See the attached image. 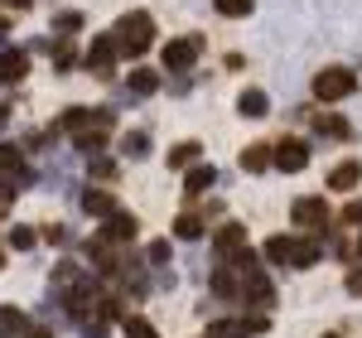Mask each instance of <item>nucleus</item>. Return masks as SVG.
<instances>
[{
    "instance_id": "obj_32",
    "label": "nucleus",
    "mask_w": 362,
    "mask_h": 338,
    "mask_svg": "<svg viewBox=\"0 0 362 338\" xmlns=\"http://www.w3.org/2000/svg\"><path fill=\"white\" fill-rule=\"evenodd\" d=\"M145 256H150V266H169V242H150Z\"/></svg>"
},
{
    "instance_id": "obj_12",
    "label": "nucleus",
    "mask_w": 362,
    "mask_h": 338,
    "mask_svg": "<svg viewBox=\"0 0 362 338\" xmlns=\"http://www.w3.org/2000/svg\"><path fill=\"white\" fill-rule=\"evenodd\" d=\"M83 208L92 213V218H112V213H121V208H116V194H107V189H87Z\"/></svg>"
},
{
    "instance_id": "obj_25",
    "label": "nucleus",
    "mask_w": 362,
    "mask_h": 338,
    "mask_svg": "<svg viewBox=\"0 0 362 338\" xmlns=\"http://www.w3.org/2000/svg\"><path fill=\"white\" fill-rule=\"evenodd\" d=\"M54 281H58V290H78L83 276H78V266H73V261H63V266L54 271Z\"/></svg>"
},
{
    "instance_id": "obj_14",
    "label": "nucleus",
    "mask_w": 362,
    "mask_h": 338,
    "mask_svg": "<svg viewBox=\"0 0 362 338\" xmlns=\"http://www.w3.org/2000/svg\"><path fill=\"white\" fill-rule=\"evenodd\" d=\"M358 179H362V165H358V160H348V165H338L334 174H329V189H334V194H348Z\"/></svg>"
},
{
    "instance_id": "obj_30",
    "label": "nucleus",
    "mask_w": 362,
    "mask_h": 338,
    "mask_svg": "<svg viewBox=\"0 0 362 338\" xmlns=\"http://www.w3.org/2000/svg\"><path fill=\"white\" fill-rule=\"evenodd\" d=\"M87 165H92V174H97V179H116V160H107V155H92Z\"/></svg>"
},
{
    "instance_id": "obj_24",
    "label": "nucleus",
    "mask_w": 362,
    "mask_h": 338,
    "mask_svg": "<svg viewBox=\"0 0 362 338\" xmlns=\"http://www.w3.org/2000/svg\"><path fill=\"white\" fill-rule=\"evenodd\" d=\"M266 261L290 266V237H271V242H266Z\"/></svg>"
},
{
    "instance_id": "obj_7",
    "label": "nucleus",
    "mask_w": 362,
    "mask_h": 338,
    "mask_svg": "<svg viewBox=\"0 0 362 338\" xmlns=\"http://www.w3.org/2000/svg\"><path fill=\"white\" fill-rule=\"evenodd\" d=\"M136 232H140L136 213H112V218H107V227H102V242H112V247H121V242H131Z\"/></svg>"
},
{
    "instance_id": "obj_22",
    "label": "nucleus",
    "mask_w": 362,
    "mask_h": 338,
    "mask_svg": "<svg viewBox=\"0 0 362 338\" xmlns=\"http://www.w3.org/2000/svg\"><path fill=\"white\" fill-rule=\"evenodd\" d=\"M58 126H63V131H73V136H78V131H83V126H92V112H87V107H68V112H63V121H58Z\"/></svg>"
},
{
    "instance_id": "obj_3",
    "label": "nucleus",
    "mask_w": 362,
    "mask_h": 338,
    "mask_svg": "<svg viewBox=\"0 0 362 338\" xmlns=\"http://www.w3.org/2000/svg\"><path fill=\"white\" fill-rule=\"evenodd\" d=\"M213 247H218V256H223V261H232V266H237V261H242V256L251 252V247H247V232H242L237 223L218 227V237H213Z\"/></svg>"
},
{
    "instance_id": "obj_28",
    "label": "nucleus",
    "mask_w": 362,
    "mask_h": 338,
    "mask_svg": "<svg viewBox=\"0 0 362 338\" xmlns=\"http://www.w3.org/2000/svg\"><path fill=\"white\" fill-rule=\"evenodd\" d=\"M121 150H126V155H145V150H150V136H145V131H131V136L121 141Z\"/></svg>"
},
{
    "instance_id": "obj_16",
    "label": "nucleus",
    "mask_w": 362,
    "mask_h": 338,
    "mask_svg": "<svg viewBox=\"0 0 362 338\" xmlns=\"http://www.w3.org/2000/svg\"><path fill=\"white\" fill-rule=\"evenodd\" d=\"M314 126H319V136H329V141H348V136H353L348 116H319Z\"/></svg>"
},
{
    "instance_id": "obj_18",
    "label": "nucleus",
    "mask_w": 362,
    "mask_h": 338,
    "mask_svg": "<svg viewBox=\"0 0 362 338\" xmlns=\"http://www.w3.org/2000/svg\"><path fill=\"white\" fill-rule=\"evenodd\" d=\"M131 97H150V92H155V87H160V78H155V73H150V68H136V73H131Z\"/></svg>"
},
{
    "instance_id": "obj_39",
    "label": "nucleus",
    "mask_w": 362,
    "mask_h": 338,
    "mask_svg": "<svg viewBox=\"0 0 362 338\" xmlns=\"http://www.w3.org/2000/svg\"><path fill=\"white\" fill-rule=\"evenodd\" d=\"M358 252H362V237H358Z\"/></svg>"
},
{
    "instance_id": "obj_4",
    "label": "nucleus",
    "mask_w": 362,
    "mask_h": 338,
    "mask_svg": "<svg viewBox=\"0 0 362 338\" xmlns=\"http://www.w3.org/2000/svg\"><path fill=\"white\" fill-rule=\"evenodd\" d=\"M242 300H247L251 310H271V305H276V285H271V276L251 271L247 281H242Z\"/></svg>"
},
{
    "instance_id": "obj_27",
    "label": "nucleus",
    "mask_w": 362,
    "mask_h": 338,
    "mask_svg": "<svg viewBox=\"0 0 362 338\" xmlns=\"http://www.w3.org/2000/svg\"><path fill=\"white\" fill-rule=\"evenodd\" d=\"M126 338H155V324H150V319H136V314H126Z\"/></svg>"
},
{
    "instance_id": "obj_8",
    "label": "nucleus",
    "mask_w": 362,
    "mask_h": 338,
    "mask_svg": "<svg viewBox=\"0 0 362 338\" xmlns=\"http://www.w3.org/2000/svg\"><path fill=\"white\" fill-rule=\"evenodd\" d=\"M276 165L285 169V174H300V169L309 165V145L305 141H280L276 145Z\"/></svg>"
},
{
    "instance_id": "obj_17",
    "label": "nucleus",
    "mask_w": 362,
    "mask_h": 338,
    "mask_svg": "<svg viewBox=\"0 0 362 338\" xmlns=\"http://www.w3.org/2000/svg\"><path fill=\"white\" fill-rule=\"evenodd\" d=\"M73 141H78V150H83V155H97V150L107 145V131H97V126H83Z\"/></svg>"
},
{
    "instance_id": "obj_40",
    "label": "nucleus",
    "mask_w": 362,
    "mask_h": 338,
    "mask_svg": "<svg viewBox=\"0 0 362 338\" xmlns=\"http://www.w3.org/2000/svg\"><path fill=\"white\" fill-rule=\"evenodd\" d=\"M324 338H338V334H324Z\"/></svg>"
},
{
    "instance_id": "obj_35",
    "label": "nucleus",
    "mask_w": 362,
    "mask_h": 338,
    "mask_svg": "<svg viewBox=\"0 0 362 338\" xmlns=\"http://www.w3.org/2000/svg\"><path fill=\"white\" fill-rule=\"evenodd\" d=\"M348 295H362V266L348 271Z\"/></svg>"
},
{
    "instance_id": "obj_15",
    "label": "nucleus",
    "mask_w": 362,
    "mask_h": 338,
    "mask_svg": "<svg viewBox=\"0 0 362 338\" xmlns=\"http://www.w3.org/2000/svg\"><path fill=\"white\" fill-rule=\"evenodd\" d=\"M266 107H271V102H266L261 87H247V92L237 97V112H242V116H266Z\"/></svg>"
},
{
    "instance_id": "obj_36",
    "label": "nucleus",
    "mask_w": 362,
    "mask_h": 338,
    "mask_svg": "<svg viewBox=\"0 0 362 338\" xmlns=\"http://www.w3.org/2000/svg\"><path fill=\"white\" fill-rule=\"evenodd\" d=\"M10 126V102H0V131Z\"/></svg>"
},
{
    "instance_id": "obj_10",
    "label": "nucleus",
    "mask_w": 362,
    "mask_h": 338,
    "mask_svg": "<svg viewBox=\"0 0 362 338\" xmlns=\"http://www.w3.org/2000/svg\"><path fill=\"white\" fill-rule=\"evenodd\" d=\"M112 63H116V39L112 34L92 39V49H87V73H107Z\"/></svg>"
},
{
    "instance_id": "obj_21",
    "label": "nucleus",
    "mask_w": 362,
    "mask_h": 338,
    "mask_svg": "<svg viewBox=\"0 0 362 338\" xmlns=\"http://www.w3.org/2000/svg\"><path fill=\"white\" fill-rule=\"evenodd\" d=\"M237 276H242V271H232V266H223V271L213 276V290H218V295H242V281H237Z\"/></svg>"
},
{
    "instance_id": "obj_5",
    "label": "nucleus",
    "mask_w": 362,
    "mask_h": 338,
    "mask_svg": "<svg viewBox=\"0 0 362 338\" xmlns=\"http://www.w3.org/2000/svg\"><path fill=\"white\" fill-rule=\"evenodd\" d=\"M290 218H295L300 227H324V223H329V203L314 198V194H305V198L290 203Z\"/></svg>"
},
{
    "instance_id": "obj_37",
    "label": "nucleus",
    "mask_w": 362,
    "mask_h": 338,
    "mask_svg": "<svg viewBox=\"0 0 362 338\" xmlns=\"http://www.w3.org/2000/svg\"><path fill=\"white\" fill-rule=\"evenodd\" d=\"M25 338H54V329H29Z\"/></svg>"
},
{
    "instance_id": "obj_29",
    "label": "nucleus",
    "mask_w": 362,
    "mask_h": 338,
    "mask_svg": "<svg viewBox=\"0 0 362 338\" xmlns=\"http://www.w3.org/2000/svg\"><path fill=\"white\" fill-rule=\"evenodd\" d=\"M54 29L58 34H73V29H83V15H78V10H63V15L54 20Z\"/></svg>"
},
{
    "instance_id": "obj_38",
    "label": "nucleus",
    "mask_w": 362,
    "mask_h": 338,
    "mask_svg": "<svg viewBox=\"0 0 362 338\" xmlns=\"http://www.w3.org/2000/svg\"><path fill=\"white\" fill-rule=\"evenodd\" d=\"M5 5H10V10H25V5H29V0H5Z\"/></svg>"
},
{
    "instance_id": "obj_13",
    "label": "nucleus",
    "mask_w": 362,
    "mask_h": 338,
    "mask_svg": "<svg viewBox=\"0 0 362 338\" xmlns=\"http://www.w3.org/2000/svg\"><path fill=\"white\" fill-rule=\"evenodd\" d=\"M213 179H218L213 165H194V169H189V179H184V194H189V198L208 194V189H213Z\"/></svg>"
},
{
    "instance_id": "obj_6",
    "label": "nucleus",
    "mask_w": 362,
    "mask_h": 338,
    "mask_svg": "<svg viewBox=\"0 0 362 338\" xmlns=\"http://www.w3.org/2000/svg\"><path fill=\"white\" fill-rule=\"evenodd\" d=\"M194 58H198V39H169V44H165V68H169V73L194 68Z\"/></svg>"
},
{
    "instance_id": "obj_20",
    "label": "nucleus",
    "mask_w": 362,
    "mask_h": 338,
    "mask_svg": "<svg viewBox=\"0 0 362 338\" xmlns=\"http://www.w3.org/2000/svg\"><path fill=\"white\" fill-rule=\"evenodd\" d=\"M194 160H198V145L194 141H184V145L169 150V169H194Z\"/></svg>"
},
{
    "instance_id": "obj_34",
    "label": "nucleus",
    "mask_w": 362,
    "mask_h": 338,
    "mask_svg": "<svg viewBox=\"0 0 362 338\" xmlns=\"http://www.w3.org/2000/svg\"><path fill=\"white\" fill-rule=\"evenodd\" d=\"M44 237H49L54 247H63V242H68V227H63V223H49V227H44Z\"/></svg>"
},
{
    "instance_id": "obj_1",
    "label": "nucleus",
    "mask_w": 362,
    "mask_h": 338,
    "mask_svg": "<svg viewBox=\"0 0 362 338\" xmlns=\"http://www.w3.org/2000/svg\"><path fill=\"white\" fill-rule=\"evenodd\" d=\"M116 58H140L150 44H155V20L136 10V15H121V25H116Z\"/></svg>"
},
{
    "instance_id": "obj_31",
    "label": "nucleus",
    "mask_w": 362,
    "mask_h": 338,
    "mask_svg": "<svg viewBox=\"0 0 362 338\" xmlns=\"http://www.w3.org/2000/svg\"><path fill=\"white\" fill-rule=\"evenodd\" d=\"M5 242H10L15 252H29V247H34V232H29V227H15V232H10Z\"/></svg>"
},
{
    "instance_id": "obj_2",
    "label": "nucleus",
    "mask_w": 362,
    "mask_h": 338,
    "mask_svg": "<svg viewBox=\"0 0 362 338\" xmlns=\"http://www.w3.org/2000/svg\"><path fill=\"white\" fill-rule=\"evenodd\" d=\"M358 92V73L353 68H324L319 78H314V97L319 102H343V97H353Z\"/></svg>"
},
{
    "instance_id": "obj_23",
    "label": "nucleus",
    "mask_w": 362,
    "mask_h": 338,
    "mask_svg": "<svg viewBox=\"0 0 362 338\" xmlns=\"http://www.w3.org/2000/svg\"><path fill=\"white\" fill-rule=\"evenodd\" d=\"M174 237H189V242L203 237V218H198V213H184V218L174 223Z\"/></svg>"
},
{
    "instance_id": "obj_19",
    "label": "nucleus",
    "mask_w": 362,
    "mask_h": 338,
    "mask_svg": "<svg viewBox=\"0 0 362 338\" xmlns=\"http://www.w3.org/2000/svg\"><path fill=\"white\" fill-rule=\"evenodd\" d=\"M266 165H271V150H266V145H247V150H242V169L261 174Z\"/></svg>"
},
{
    "instance_id": "obj_33",
    "label": "nucleus",
    "mask_w": 362,
    "mask_h": 338,
    "mask_svg": "<svg viewBox=\"0 0 362 338\" xmlns=\"http://www.w3.org/2000/svg\"><path fill=\"white\" fill-rule=\"evenodd\" d=\"M73 63H78L73 44H58V49H54V68H73Z\"/></svg>"
},
{
    "instance_id": "obj_26",
    "label": "nucleus",
    "mask_w": 362,
    "mask_h": 338,
    "mask_svg": "<svg viewBox=\"0 0 362 338\" xmlns=\"http://www.w3.org/2000/svg\"><path fill=\"white\" fill-rule=\"evenodd\" d=\"M218 5V15H227V20H242V15H251V0H213Z\"/></svg>"
},
{
    "instance_id": "obj_9",
    "label": "nucleus",
    "mask_w": 362,
    "mask_h": 338,
    "mask_svg": "<svg viewBox=\"0 0 362 338\" xmlns=\"http://www.w3.org/2000/svg\"><path fill=\"white\" fill-rule=\"evenodd\" d=\"M319 256H324V242H319V237H290V266H295V271L314 266Z\"/></svg>"
},
{
    "instance_id": "obj_11",
    "label": "nucleus",
    "mask_w": 362,
    "mask_h": 338,
    "mask_svg": "<svg viewBox=\"0 0 362 338\" xmlns=\"http://www.w3.org/2000/svg\"><path fill=\"white\" fill-rule=\"evenodd\" d=\"M25 73H29V54H20V49L0 54V83H20Z\"/></svg>"
}]
</instances>
